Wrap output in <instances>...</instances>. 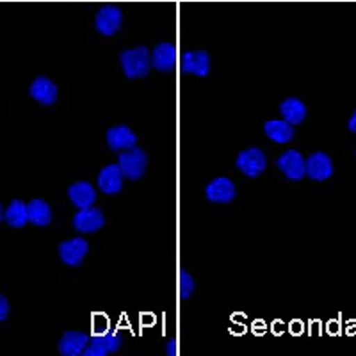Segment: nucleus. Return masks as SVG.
Segmentation results:
<instances>
[{
	"label": "nucleus",
	"instance_id": "nucleus-14",
	"mask_svg": "<svg viewBox=\"0 0 356 356\" xmlns=\"http://www.w3.org/2000/svg\"><path fill=\"white\" fill-rule=\"evenodd\" d=\"M68 198L77 209H88V207L95 205L98 193L93 187V184L81 180V182H75L68 187Z\"/></svg>",
	"mask_w": 356,
	"mask_h": 356
},
{
	"label": "nucleus",
	"instance_id": "nucleus-19",
	"mask_svg": "<svg viewBox=\"0 0 356 356\" xmlns=\"http://www.w3.org/2000/svg\"><path fill=\"white\" fill-rule=\"evenodd\" d=\"M280 114H282L285 122L296 127L305 122V118H307V106H305V102L300 100V98H285L280 104Z\"/></svg>",
	"mask_w": 356,
	"mask_h": 356
},
{
	"label": "nucleus",
	"instance_id": "nucleus-22",
	"mask_svg": "<svg viewBox=\"0 0 356 356\" xmlns=\"http://www.w3.org/2000/svg\"><path fill=\"white\" fill-rule=\"evenodd\" d=\"M180 296H182V300H189L191 296L195 294V278L191 276L189 271H186V269H182L180 271Z\"/></svg>",
	"mask_w": 356,
	"mask_h": 356
},
{
	"label": "nucleus",
	"instance_id": "nucleus-1",
	"mask_svg": "<svg viewBox=\"0 0 356 356\" xmlns=\"http://www.w3.org/2000/svg\"><path fill=\"white\" fill-rule=\"evenodd\" d=\"M120 63L125 77L130 81L143 79L150 73L152 56L146 47H136V49H127L120 54Z\"/></svg>",
	"mask_w": 356,
	"mask_h": 356
},
{
	"label": "nucleus",
	"instance_id": "nucleus-7",
	"mask_svg": "<svg viewBox=\"0 0 356 356\" xmlns=\"http://www.w3.org/2000/svg\"><path fill=\"white\" fill-rule=\"evenodd\" d=\"M180 70L193 77H207L211 73V56L205 50H189L182 56Z\"/></svg>",
	"mask_w": 356,
	"mask_h": 356
},
{
	"label": "nucleus",
	"instance_id": "nucleus-20",
	"mask_svg": "<svg viewBox=\"0 0 356 356\" xmlns=\"http://www.w3.org/2000/svg\"><path fill=\"white\" fill-rule=\"evenodd\" d=\"M27 214H29V222H33L34 227H49L52 222V209L44 200H33V202L27 203Z\"/></svg>",
	"mask_w": 356,
	"mask_h": 356
},
{
	"label": "nucleus",
	"instance_id": "nucleus-12",
	"mask_svg": "<svg viewBox=\"0 0 356 356\" xmlns=\"http://www.w3.org/2000/svg\"><path fill=\"white\" fill-rule=\"evenodd\" d=\"M123 180H125V175L122 173L118 164H107L106 168H102L97 177L98 189L106 196H114L122 193Z\"/></svg>",
	"mask_w": 356,
	"mask_h": 356
},
{
	"label": "nucleus",
	"instance_id": "nucleus-15",
	"mask_svg": "<svg viewBox=\"0 0 356 356\" xmlns=\"http://www.w3.org/2000/svg\"><path fill=\"white\" fill-rule=\"evenodd\" d=\"M29 95L41 106H54L57 100V86L47 77H36L29 88Z\"/></svg>",
	"mask_w": 356,
	"mask_h": 356
},
{
	"label": "nucleus",
	"instance_id": "nucleus-8",
	"mask_svg": "<svg viewBox=\"0 0 356 356\" xmlns=\"http://www.w3.org/2000/svg\"><path fill=\"white\" fill-rule=\"evenodd\" d=\"M305 168H307V177L314 182H326L333 175V161L324 152H314L305 161Z\"/></svg>",
	"mask_w": 356,
	"mask_h": 356
},
{
	"label": "nucleus",
	"instance_id": "nucleus-21",
	"mask_svg": "<svg viewBox=\"0 0 356 356\" xmlns=\"http://www.w3.org/2000/svg\"><path fill=\"white\" fill-rule=\"evenodd\" d=\"M4 221L13 228H24L29 222L27 203H24L22 200H13L4 211Z\"/></svg>",
	"mask_w": 356,
	"mask_h": 356
},
{
	"label": "nucleus",
	"instance_id": "nucleus-6",
	"mask_svg": "<svg viewBox=\"0 0 356 356\" xmlns=\"http://www.w3.org/2000/svg\"><path fill=\"white\" fill-rule=\"evenodd\" d=\"M276 168L285 175V178L292 182H300L307 177V168H305V157L298 150H287L276 159Z\"/></svg>",
	"mask_w": 356,
	"mask_h": 356
},
{
	"label": "nucleus",
	"instance_id": "nucleus-17",
	"mask_svg": "<svg viewBox=\"0 0 356 356\" xmlns=\"http://www.w3.org/2000/svg\"><path fill=\"white\" fill-rule=\"evenodd\" d=\"M89 344V335L84 332H66L59 339L57 349L63 356H79Z\"/></svg>",
	"mask_w": 356,
	"mask_h": 356
},
{
	"label": "nucleus",
	"instance_id": "nucleus-13",
	"mask_svg": "<svg viewBox=\"0 0 356 356\" xmlns=\"http://www.w3.org/2000/svg\"><path fill=\"white\" fill-rule=\"evenodd\" d=\"M106 141L109 145V148L113 152H123L127 148H132L136 146L138 143V136L134 132L130 127L127 125H116V127H111L106 134Z\"/></svg>",
	"mask_w": 356,
	"mask_h": 356
},
{
	"label": "nucleus",
	"instance_id": "nucleus-5",
	"mask_svg": "<svg viewBox=\"0 0 356 356\" xmlns=\"http://www.w3.org/2000/svg\"><path fill=\"white\" fill-rule=\"evenodd\" d=\"M123 339L118 332H104V333H95L93 339L89 340L88 348L84 349L82 355L84 356H107L116 353L118 349L122 348Z\"/></svg>",
	"mask_w": 356,
	"mask_h": 356
},
{
	"label": "nucleus",
	"instance_id": "nucleus-27",
	"mask_svg": "<svg viewBox=\"0 0 356 356\" xmlns=\"http://www.w3.org/2000/svg\"><path fill=\"white\" fill-rule=\"evenodd\" d=\"M2 221H4V209L0 205V225H2Z\"/></svg>",
	"mask_w": 356,
	"mask_h": 356
},
{
	"label": "nucleus",
	"instance_id": "nucleus-26",
	"mask_svg": "<svg viewBox=\"0 0 356 356\" xmlns=\"http://www.w3.org/2000/svg\"><path fill=\"white\" fill-rule=\"evenodd\" d=\"M348 129H349V132L356 134V111H355V113H353V114H351V116H349V122H348Z\"/></svg>",
	"mask_w": 356,
	"mask_h": 356
},
{
	"label": "nucleus",
	"instance_id": "nucleus-3",
	"mask_svg": "<svg viewBox=\"0 0 356 356\" xmlns=\"http://www.w3.org/2000/svg\"><path fill=\"white\" fill-rule=\"evenodd\" d=\"M235 166L243 175L248 178H257L266 171L267 168V157L260 148L257 146H250L246 150L241 152L235 159Z\"/></svg>",
	"mask_w": 356,
	"mask_h": 356
},
{
	"label": "nucleus",
	"instance_id": "nucleus-9",
	"mask_svg": "<svg viewBox=\"0 0 356 356\" xmlns=\"http://www.w3.org/2000/svg\"><path fill=\"white\" fill-rule=\"evenodd\" d=\"M88 251V241L82 239V237H73V239L63 241V243L59 244V259H61L63 264H66V266L79 267L84 262Z\"/></svg>",
	"mask_w": 356,
	"mask_h": 356
},
{
	"label": "nucleus",
	"instance_id": "nucleus-25",
	"mask_svg": "<svg viewBox=\"0 0 356 356\" xmlns=\"http://www.w3.org/2000/svg\"><path fill=\"white\" fill-rule=\"evenodd\" d=\"M177 346H178V342H177V339H171L170 342H168V355L170 356H175V355H178V351H177Z\"/></svg>",
	"mask_w": 356,
	"mask_h": 356
},
{
	"label": "nucleus",
	"instance_id": "nucleus-23",
	"mask_svg": "<svg viewBox=\"0 0 356 356\" xmlns=\"http://www.w3.org/2000/svg\"><path fill=\"white\" fill-rule=\"evenodd\" d=\"M93 319L97 321V326H95V333H104L109 330V319L106 316H102V314H97L93 316Z\"/></svg>",
	"mask_w": 356,
	"mask_h": 356
},
{
	"label": "nucleus",
	"instance_id": "nucleus-11",
	"mask_svg": "<svg viewBox=\"0 0 356 356\" xmlns=\"http://www.w3.org/2000/svg\"><path fill=\"white\" fill-rule=\"evenodd\" d=\"M205 196L209 202L225 205V203L234 202L235 196H237V187H235V184L232 182L230 178L218 177L207 184Z\"/></svg>",
	"mask_w": 356,
	"mask_h": 356
},
{
	"label": "nucleus",
	"instance_id": "nucleus-2",
	"mask_svg": "<svg viewBox=\"0 0 356 356\" xmlns=\"http://www.w3.org/2000/svg\"><path fill=\"white\" fill-rule=\"evenodd\" d=\"M116 164L120 166L122 173L125 175V178L136 182V180L143 178V175H145L146 166H148V157H146V154L141 148L132 146V148H127V150L118 154Z\"/></svg>",
	"mask_w": 356,
	"mask_h": 356
},
{
	"label": "nucleus",
	"instance_id": "nucleus-24",
	"mask_svg": "<svg viewBox=\"0 0 356 356\" xmlns=\"http://www.w3.org/2000/svg\"><path fill=\"white\" fill-rule=\"evenodd\" d=\"M9 310H11V307H9L8 298H6V296L0 294V323H2V321L8 319Z\"/></svg>",
	"mask_w": 356,
	"mask_h": 356
},
{
	"label": "nucleus",
	"instance_id": "nucleus-16",
	"mask_svg": "<svg viewBox=\"0 0 356 356\" xmlns=\"http://www.w3.org/2000/svg\"><path fill=\"white\" fill-rule=\"evenodd\" d=\"M177 65V47L170 41L159 43L152 50V66L159 72H171Z\"/></svg>",
	"mask_w": 356,
	"mask_h": 356
},
{
	"label": "nucleus",
	"instance_id": "nucleus-18",
	"mask_svg": "<svg viewBox=\"0 0 356 356\" xmlns=\"http://www.w3.org/2000/svg\"><path fill=\"white\" fill-rule=\"evenodd\" d=\"M264 134L273 143L285 145V143H291L294 139L296 130L294 125L287 123L285 120H269V122L264 123Z\"/></svg>",
	"mask_w": 356,
	"mask_h": 356
},
{
	"label": "nucleus",
	"instance_id": "nucleus-4",
	"mask_svg": "<svg viewBox=\"0 0 356 356\" xmlns=\"http://www.w3.org/2000/svg\"><path fill=\"white\" fill-rule=\"evenodd\" d=\"M123 25V11L118 6L107 4L98 9L97 17H95V29L102 36L111 38L122 29Z\"/></svg>",
	"mask_w": 356,
	"mask_h": 356
},
{
	"label": "nucleus",
	"instance_id": "nucleus-28",
	"mask_svg": "<svg viewBox=\"0 0 356 356\" xmlns=\"http://www.w3.org/2000/svg\"><path fill=\"white\" fill-rule=\"evenodd\" d=\"M355 154H356V150H355Z\"/></svg>",
	"mask_w": 356,
	"mask_h": 356
},
{
	"label": "nucleus",
	"instance_id": "nucleus-10",
	"mask_svg": "<svg viewBox=\"0 0 356 356\" xmlns=\"http://www.w3.org/2000/svg\"><path fill=\"white\" fill-rule=\"evenodd\" d=\"M73 228L81 234H95L106 225V216L98 211L97 207H88V209H79V212L73 216Z\"/></svg>",
	"mask_w": 356,
	"mask_h": 356
}]
</instances>
